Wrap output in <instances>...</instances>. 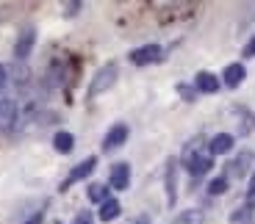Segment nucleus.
<instances>
[{
	"instance_id": "obj_1",
	"label": "nucleus",
	"mask_w": 255,
	"mask_h": 224,
	"mask_svg": "<svg viewBox=\"0 0 255 224\" xmlns=\"http://www.w3.org/2000/svg\"><path fill=\"white\" fill-rule=\"evenodd\" d=\"M117 77H120V67H117L114 61H109V64H103L100 70L95 72V77H92L89 89H86V97H89V100H95L97 94H103V91H109L111 86L117 83Z\"/></svg>"
},
{
	"instance_id": "obj_2",
	"label": "nucleus",
	"mask_w": 255,
	"mask_h": 224,
	"mask_svg": "<svg viewBox=\"0 0 255 224\" xmlns=\"http://www.w3.org/2000/svg\"><path fill=\"white\" fill-rule=\"evenodd\" d=\"M164 186H166V202H169V208H172L175 202H178V160H175V158L166 160Z\"/></svg>"
},
{
	"instance_id": "obj_3",
	"label": "nucleus",
	"mask_w": 255,
	"mask_h": 224,
	"mask_svg": "<svg viewBox=\"0 0 255 224\" xmlns=\"http://www.w3.org/2000/svg\"><path fill=\"white\" fill-rule=\"evenodd\" d=\"M161 58H164V50H161L158 45H144V47H136V50L130 53V61H133L136 67L155 64V61H161Z\"/></svg>"
},
{
	"instance_id": "obj_4",
	"label": "nucleus",
	"mask_w": 255,
	"mask_h": 224,
	"mask_svg": "<svg viewBox=\"0 0 255 224\" xmlns=\"http://www.w3.org/2000/svg\"><path fill=\"white\" fill-rule=\"evenodd\" d=\"M95 166H97V158H95V155H89L86 160H81V163H78V166L70 172V177L61 183V191H67V188H70L72 183H78V180H86L92 172H95Z\"/></svg>"
},
{
	"instance_id": "obj_5",
	"label": "nucleus",
	"mask_w": 255,
	"mask_h": 224,
	"mask_svg": "<svg viewBox=\"0 0 255 224\" xmlns=\"http://www.w3.org/2000/svg\"><path fill=\"white\" fill-rule=\"evenodd\" d=\"M186 169H189L191 177H203V174H208L211 169H214V155H211V152L191 155V158L186 160Z\"/></svg>"
},
{
	"instance_id": "obj_6",
	"label": "nucleus",
	"mask_w": 255,
	"mask_h": 224,
	"mask_svg": "<svg viewBox=\"0 0 255 224\" xmlns=\"http://www.w3.org/2000/svg\"><path fill=\"white\" fill-rule=\"evenodd\" d=\"M33 45H36V31H33V28H25V31L17 36V45H14V58H17V61H25V58L31 56Z\"/></svg>"
},
{
	"instance_id": "obj_7",
	"label": "nucleus",
	"mask_w": 255,
	"mask_h": 224,
	"mask_svg": "<svg viewBox=\"0 0 255 224\" xmlns=\"http://www.w3.org/2000/svg\"><path fill=\"white\" fill-rule=\"evenodd\" d=\"M128 141V125H122V122H117L114 128L106 133V139H103V152H111V149L122 147Z\"/></svg>"
},
{
	"instance_id": "obj_8",
	"label": "nucleus",
	"mask_w": 255,
	"mask_h": 224,
	"mask_svg": "<svg viewBox=\"0 0 255 224\" xmlns=\"http://www.w3.org/2000/svg\"><path fill=\"white\" fill-rule=\"evenodd\" d=\"M109 183L117 191H125V188L130 186V166H128V163H114V166H111V174H109Z\"/></svg>"
},
{
	"instance_id": "obj_9",
	"label": "nucleus",
	"mask_w": 255,
	"mask_h": 224,
	"mask_svg": "<svg viewBox=\"0 0 255 224\" xmlns=\"http://www.w3.org/2000/svg\"><path fill=\"white\" fill-rule=\"evenodd\" d=\"M250 166H253V152H239L228 163V174L230 177H244V174H250Z\"/></svg>"
},
{
	"instance_id": "obj_10",
	"label": "nucleus",
	"mask_w": 255,
	"mask_h": 224,
	"mask_svg": "<svg viewBox=\"0 0 255 224\" xmlns=\"http://www.w3.org/2000/svg\"><path fill=\"white\" fill-rule=\"evenodd\" d=\"M244 77H247V70H244V64H228L222 72V80L228 89H239V86L244 83Z\"/></svg>"
},
{
	"instance_id": "obj_11",
	"label": "nucleus",
	"mask_w": 255,
	"mask_h": 224,
	"mask_svg": "<svg viewBox=\"0 0 255 224\" xmlns=\"http://www.w3.org/2000/svg\"><path fill=\"white\" fill-rule=\"evenodd\" d=\"M194 86H197V91H203V94H214V91H219V77L214 75V72H197Z\"/></svg>"
},
{
	"instance_id": "obj_12",
	"label": "nucleus",
	"mask_w": 255,
	"mask_h": 224,
	"mask_svg": "<svg viewBox=\"0 0 255 224\" xmlns=\"http://www.w3.org/2000/svg\"><path fill=\"white\" fill-rule=\"evenodd\" d=\"M230 149H233V136L230 133H217L208 144L211 155H225V152H230Z\"/></svg>"
},
{
	"instance_id": "obj_13",
	"label": "nucleus",
	"mask_w": 255,
	"mask_h": 224,
	"mask_svg": "<svg viewBox=\"0 0 255 224\" xmlns=\"http://www.w3.org/2000/svg\"><path fill=\"white\" fill-rule=\"evenodd\" d=\"M14 116H17V103L14 100H0V130L11 128Z\"/></svg>"
},
{
	"instance_id": "obj_14",
	"label": "nucleus",
	"mask_w": 255,
	"mask_h": 224,
	"mask_svg": "<svg viewBox=\"0 0 255 224\" xmlns=\"http://www.w3.org/2000/svg\"><path fill=\"white\" fill-rule=\"evenodd\" d=\"M53 147H56V152H61V155L72 152V147H75V136L67 133V130H58V133L53 136Z\"/></svg>"
},
{
	"instance_id": "obj_15",
	"label": "nucleus",
	"mask_w": 255,
	"mask_h": 224,
	"mask_svg": "<svg viewBox=\"0 0 255 224\" xmlns=\"http://www.w3.org/2000/svg\"><path fill=\"white\" fill-rule=\"evenodd\" d=\"M120 213H122L120 199H111V197H109V199H106V202L100 205V213H97V216H100V222H114Z\"/></svg>"
},
{
	"instance_id": "obj_16",
	"label": "nucleus",
	"mask_w": 255,
	"mask_h": 224,
	"mask_svg": "<svg viewBox=\"0 0 255 224\" xmlns=\"http://www.w3.org/2000/svg\"><path fill=\"white\" fill-rule=\"evenodd\" d=\"M233 114L242 116V122H239V133H242V136L253 133V130H255V114H253V111H247V108H233Z\"/></svg>"
},
{
	"instance_id": "obj_17",
	"label": "nucleus",
	"mask_w": 255,
	"mask_h": 224,
	"mask_svg": "<svg viewBox=\"0 0 255 224\" xmlns=\"http://www.w3.org/2000/svg\"><path fill=\"white\" fill-rule=\"evenodd\" d=\"M172 224H205V213L203 211H183L175 216Z\"/></svg>"
},
{
	"instance_id": "obj_18",
	"label": "nucleus",
	"mask_w": 255,
	"mask_h": 224,
	"mask_svg": "<svg viewBox=\"0 0 255 224\" xmlns=\"http://www.w3.org/2000/svg\"><path fill=\"white\" fill-rule=\"evenodd\" d=\"M230 224H253V208H239L230 213Z\"/></svg>"
},
{
	"instance_id": "obj_19",
	"label": "nucleus",
	"mask_w": 255,
	"mask_h": 224,
	"mask_svg": "<svg viewBox=\"0 0 255 224\" xmlns=\"http://www.w3.org/2000/svg\"><path fill=\"white\" fill-rule=\"evenodd\" d=\"M86 194H89V199H92V202H100V205L106 202V199H109V188H106V186H100V183H92V186H89V191H86Z\"/></svg>"
},
{
	"instance_id": "obj_20",
	"label": "nucleus",
	"mask_w": 255,
	"mask_h": 224,
	"mask_svg": "<svg viewBox=\"0 0 255 224\" xmlns=\"http://www.w3.org/2000/svg\"><path fill=\"white\" fill-rule=\"evenodd\" d=\"M228 191V177H214L208 183V194L211 197H219V194H225Z\"/></svg>"
},
{
	"instance_id": "obj_21",
	"label": "nucleus",
	"mask_w": 255,
	"mask_h": 224,
	"mask_svg": "<svg viewBox=\"0 0 255 224\" xmlns=\"http://www.w3.org/2000/svg\"><path fill=\"white\" fill-rule=\"evenodd\" d=\"M72 224H95V216H92V211H81L72 219Z\"/></svg>"
},
{
	"instance_id": "obj_22",
	"label": "nucleus",
	"mask_w": 255,
	"mask_h": 224,
	"mask_svg": "<svg viewBox=\"0 0 255 224\" xmlns=\"http://www.w3.org/2000/svg\"><path fill=\"white\" fill-rule=\"evenodd\" d=\"M242 56H244V58H253V56H255V36L250 39L247 45H244V53H242Z\"/></svg>"
},
{
	"instance_id": "obj_23",
	"label": "nucleus",
	"mask_w": 255,
	"mask_h": 224,
	"mask_svg": "<svg viewBox=\"0 0 255 224\" xmlns=\"http://www.w3.org/2000/svg\"><path fill=\"white\" fill-rule=\"evenodd\" d=\"M6 83H8V70L3 64H0V91L6 89Z\"/></svg>"
},
{
	"instance_id": "obj_24",
	"label": "nucleus",
	"mask_w": 255,
	"mask_h": 224,
	"mask_svg": "<svg viewBox=\"0 0 255 224\" xmlns=\"http://www.w3.org/2000/svg\"><path fill=\"white\" fill-rule=\"evenodd\" d=\"M178 91H180V94L186 97V100H189V103H191V100H194V89H189V86H183V83H180V86H178Z\"/></svg>"
},
{
	"instance_id": "obj_25",
	"label": "nucleus",
	"mask_w": 255,
	"mask_h": 224,
	"mask_svg": "<svg viewBox=\"0 0 255 224\" xmlns=\"http://www.w3.org/2000/svg\"><path fill=\"white\" fill-rule=\"evenodd\" d=\"M247 197H250V202L255 199V174L250 177V188H247Z\"/></svg>"
},
{
	"instance_id": "obj_26",
	"label": "nucleus",
	"mask_w": 255,
	"mask_h": 224,
	"mask_svg": "<svg viewBox=\"0 0 255 224\" xmlns=\"http://www.w3.org/2000/svg\"><path fill=\"white\" fill-rule=\"evenodd\" d=\"M64 8H67V14L72 17V14H78V8H81V3H67Z\"/></svg>"
},
{
	"instance_id": "obj_27",
	"label": "nucleus",
	"mask_w": 255,
	"mask_h": 224,
	"mask_svg": "<svg viewBox=\"0 0 255 224\" xmlns=\"http://www.w3.org/2000/svg\"><path fill=\"white\" fill-rule=\"evenodd\" d=\"M22 224H42V213H36V216H31L28 222H22Z\"/></svg>"
},
{
	"instance_id": "obj_28",
	"label": "nucleus",
	"mask_w": 255,
	"mask_h": 224,
	"mask_svg": "<svg viewBox=\"0 0 255 224\" xmlns=\"http://www.w3.org/2000/svg\"><path fill=\"white\" fill-rule=\"evenodd\" d=\"M133 224H150V216H139V219H136Z\"/></svg>"
}]
</instances>
